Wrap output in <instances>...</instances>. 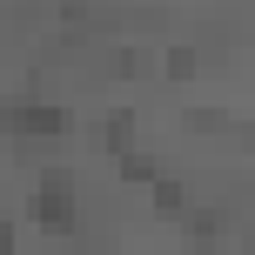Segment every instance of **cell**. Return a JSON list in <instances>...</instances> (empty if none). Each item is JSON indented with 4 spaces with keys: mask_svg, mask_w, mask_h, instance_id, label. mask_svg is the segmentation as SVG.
I'll list each match as a JSON object with an SVG mask.
<instances>
[{
    "mask_svg": "<svg viewBox=\"0 0 255 255\" xmlns=\"http://www.w3.org/2000/svg\"><path fill=\"white\" fill-rule=\"evenodd\" d=\"M215 235H222V215H188V242L195 249H215Z\"/></svg>",
    "mask_w": 255,
    "mask_h": 255,
    "instance_id": "4",
    "label": "cell"
},
{
    "mask_svg": "<svg viewBox=\"0 0 255 255\" xmlns=\"http://www.w3.org/2000/svg\"><path fill=\"white\" fill-rule=\"evenodd\" d=\"M27 222H40V229H74V181H67L61 168L34 181V195H27Z\"/></svg>",
    "mask_w": 255,
    "mask_h": 255,
    "instance_id": "1",
    "label": "cell"
},
{
    "mask_svg": "<svg viewBox=\"0 0 255 255\" xmlns=\"http://www.w3.org/2000/svg\"><path fill=\"white\" fill-rule=\"evenodd\" d=\"M134 141V121H108V148H128Z\"/></svg>",
    "mask_w": 255,
    "mask_h": 255,
    "instance_id": "7",
    "label": "cell"
},
{
    "mask_svg": "<svg viewBox=\"0 0 255 255\" xmlns=\"http://www.w3.org/2000/svg\"><path fill=\"white\" fill-rule=\"evenodd\" d=\"M0 255H13V222L0 215Z\"/></svg>",
    "mask_w": 255,
    "mask_h": 255,
    "instance_id": "8",
    "label": "cell"
},
{
    "mask_svg": "<svg viewBox=\"0 0 255 255\" xmlns=\"http://www.w3.org/2000/svg\"><path fill=\"white\" fill-rule=\"evenodd\" d=\"M188 128H195V134H222V128H229V115H222V108H195Z\"/></svg>",
    "mask_w": 255,
    "mask_h": 255,
    "instance_id": "6",
    "label": "cell"
},
{
    "mask_svg": "<svg viewBox=\"0 0 255 255\" xmlns=\"http://www.w3.org/2000/svg\"><path fill=\"white\" fill-rule=\"evenodd\" d=\"M0 134H20V141H54L67 134V115L47 101H20V108H0Z\"/></svg>",
    "mask_w": 255,
    "mask_h": 255,
    "instance_id": "2",
    "label": "cell"
},
{
    "mask_svg": "<svg viewBox=\"0 0 255 255\" xmlns=\"http://www.w3.org/2000/svg\"><path fill=\"white\" fill-rule=\"evenodd\" d=\"M154 188V208H161V215H181V208H188V188H175V181H148Z\"/></svg>",
    "mask_w": 255,
    "mask_h": 255,
    "instance_id": "3",
    "label": "cell"
},
{
    "mask_svg": "<svg viewBox=\"0 0 255 255\" xmlns=\"http://www.w3.org/2000/svg\"><path fill=\"white\" fill-rule=\"evenodd\" d=\"M195 67H202V54H195V47H175V54H168V81H188Z\"/></svg>",
    "mask_w": 255,
    "mask_h": 255,
    "instance_id": "5",
    "label": "cell"
}]
</instances>
